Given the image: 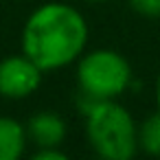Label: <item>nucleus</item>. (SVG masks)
Segmentation results:
<instances>
[{
    "instance_id": "1",
    "label": "nucleus",
    "mask_w": 160,
    "mask_h": 160,
    "mask_svg": "<svg viewBox=\"0 0 160 160\" xmlns=\"http://www.w3.org/2000/svg\"><path fill=\"white\" fill-rule=\"evenodd\" d=\"M88 22L83 13L66 2L38 7L22 27V53L44 72L75 64L88 46Z\"/></svg>"
},
{
    "instance_id": "2",
    "label": "nucleus",
    "mask_w": 160,
    "mask_h": 160,
    "mask_svg": "<svg viewBox=\"0 0 160 160\" xmlns=\"http://www.w3.org/2000/svg\"><path fill=\"white\" fill-rule=\"evenodd\" d=\"M86 138L103 160H134L138 153V123L116 99L99 101L86 114Z\"/></svg>"
},
{
    "instance_id": "3",
    "label": "nucleus",
    "mask_w": 160,
    "mask_h": 160,
    "mask_svg": "<svg viewBox=\"0 0 160 160\" xmlns=\"http://www.w3.org/2000/svg\"><path fill=\"white\" fill-rule=\"evenodd\" d=\"M132 86V66L127 57L112 48H97L77 59V88L79 92L110 101L118 99Z\"/></svg>"
},
{
    "instance_id": "4",
    "label": "nucleus",
    "mask_w": 160,
    "mask_h": 160,
    "mask_svg": "<svg viewBox=\"0 0 160 160\" xmlns=\"http://www.w3.org/2000/svg\"><path fill=\"white\" fill-rule=\"evenodd\" d=\"M44 70L24 53L0 59V97L18 101L27 99L42 86Z\"/></svg>"
},
{
    "instance_id": "5",
    "label": "nucleus",
    "mask_w": 160,
    "mask_h": 160,
    "mask_svg": "<svg viewBox=\"0 0 160 160\" xmlns=\"http://www.w3.org/2000/svg\"><path fill=\"white\" fill-rule=\"evenodd\" d=\"M24 127H27L29 142H33L38 149H55L68 136V125H66L64 116L53 110L35 112L24 123Z\"/></svg>"
},
{
    "instance_id": "6",
    "label": "nucleus",
    "mask_w": 160,
    "mask_h": 160,
    "mask_svg": "<svg viewBox=\"0 0 160 160\" xmlns=\"http://www.w3.org/2000/svg\"><path fill=\"white\" fill-rule=\"evenodd\" d=\"M29 145L24 123L0 116V160H22Z\"/></svg>"
},
{
    "instance_id": "7",
    "label": "nucleus",
    "mask_w": 160,
    "mask_h": 160,
    "mask_svg": "<svg viewBox=\"0 0 160 160\" xmlns=\"http://www.w3.org/2000/svg\"><path fill=\"white\" fill-rule=\"evenodd\" d=\"M138 151L160 158V110L151 112L138 123Z\"/></svg>"
},
{
    "instance_id": "8",
    "label": "nucleus",
    "mask_w": 160,
    "mask_h": 160,
    "mask_svg": "<svg viewBox=\"0 0 160 160\" xmlns=\"http://www.w3.org/2000/svg\"><path fill=\"white\" fill-rule=\"evenodd\" d=\"M132 11L142 18H160V0H127Z\"/></svg>"
},
{
    "instance_id": "9",
    "label": "nucleus",
    "mask_w": 160,
    "mask_h": 160,
    "mask_svg": "<svg viewBox=\"0 0 160 160\" xmlns=\"http://www.w3.org/2000/svg\"><path fill=\"white\" fill-rule=\"evenodd\" d=\"M29 160H72V158L66 156L59 147H55V149H38Z\"/></svg>"
},
{
    "instance_id": "10",
    "label": "nucleus",
    "mask_w": 160,
    "mask_h": 160,
    "mask_svg": "<svg viewBox=\"0 0 160 160\" xmlns=\"http://www.w3.org/2000/svg\"><path fill=\"white\" fill-rule=\"evenodd\" d=\"M153 97H156V108L160 110V72L156 77V86H153Z\"/></svg>"
},
{
    "instance_id": "11",
    "label": "nucleus",
    "mask_w": 160,
    "mask_h": 160,
    "mask_svg": "<svg viewBox=\"0 0 160 160\" xmlns=\"http://www.w3.org/2000/svg\"><path fill=\"white\" fill-rule=\"evenodd\" d=\"M83 2H92V5H101V2H108V0H83Z\"/></svg>"
},
{
    "instance_id": "12",
    "label": "nucleus",
    "mask_w": 160,
    "mask_h": 160,
    "mask_svg": "<svg viewBox=\"0 0 160 160\" xmlns=\"http://www.w3.org/2000/svg\"><path fill=\"white\" fill-rule=\"evenodd\" d=\"M92 160H103V158H99V156H94V158H92Z\"/></svg>"
}]
</instances>
